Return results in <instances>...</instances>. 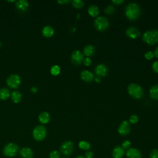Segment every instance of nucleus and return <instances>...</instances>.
<instances>
[{"label":"nucleus","mask_w":158,"mask_h":158,"mask_svg":"<svg viewBox=\"0 0 158 158\" xmlns=\"http://www.w3.org/2000/svg\"><path fill=\"white\" fill-rule=\"evenodd\" d=\"M54 30L53 28L49 25L45 26L42 30V33L44 36L46 37H51L54 35Z\"/></svg>","instance_id":"a211bd4d"},{"label":"nucleus","mask_w":158,"mask_h":158,"mask_svg":"<svg viewBox=\"0 0 158 158\" xmlns=\"http://www.w3.org/2000/svg\"><path fill=\"white\" fill-rule=\"evenodd\" d=\"M125 154L124 149L121 146H115L112 152L113 158H122Z\"/></svg>","instance_id":"ddd939ff"},{"label":"nucleus","mask_w":158,"mask_h":158,"mask_svg":"<svg viewBox=\"0 0 158 158\" xmlns=\"http://www.w3.org/2000/svg\"><path fill=\"white\" fill-rule=\"evenodd\" d=\"M20 154L23 158H31L33 156V152L30 148H23L20 151Z\"/></svg>","instance_id":"dca6fc26"},{"label":"nucleus","mask_w":158,"mask_h":158,"mask_svg":"<svg viewBox=\"0 0 158 158\" xmlns=\"http://www.w3.org/2000/svg\"><path fill=\"white\" fill-rule=\"evenodd\" d=\"M73 6H74L76 8H80L83 6L84 2L81 0H73L72 2Z\"/></svg>","instance_id":"bb28decb"},{"label":"nucleus","mask_w":158,"mask_h":158,"mask_svg":"<svg viewBox=\"0 0 158 158\" xmlns=\"http://www.w3.org/2000/svg\"><path fill=\"white\" fill-rule=\"evenodd\" d=\"M6 82L10 88H17L20 84V77L17 74H12L7 78Z\"/></svg>","instance_id":"6e6552de"},{"label":"nucleus","mask_w":158,"mask_h":158,"mask_svg":"<svg viewBox=\"0 0 158 158\" xmlns=\"http://www.w3.org/2000/svg\"><path fill=\"white\" fill-rule=\"evenodd\" d=\"M153 53H154V56H155L156 57H158V46L156 48Z\"/></svg>","instance_id":"58836bf2"},{"label":"nucleus","mask_w":158,"mask_h":158,"mask_svg":"<svg viewBox=\"0 0 158 158\" xmlns=\"http://www.w3.org/2000/svg\"><path fill=\"white\" fill-rule=\"evenodd\" d=\"M78 146L80 149H83V150H88L90 149V147H91V145L90 144L87 142V141H81L79 142V144H78Z\"/></svg>","instance_id":"393cba45"},{"label":"nucleus","mask_w":158,"mask_h":158,"mask_svg":"<svg viewBox=\"0 0 158 158\" xmlns=\"http://www.w3.org/2000/svg\"><path fill=\"white\" fill-rule=\"evenodd\" d=\"M123 2V0H113L112 2L115 4H120Z\"/></svg>","instance_id":"e433bc0d"},{"label":"nucleus","mask_w":158,"mask_h":158,"mask_svg":"<svg viewBox=\"0 0 158 158\" xmlns=\"http://www.w3.org/2000/svg\"><path fill=\"white\" fill-rule=\"evenodd\" d=\"M88 12L89 13V14L93 17H96L99 14V8L96 6V5H91L88 9Z\"/></svg>","instance_id":"4be33fe9"},{"label":"nucleus","mask_w":158,"mask_h":158,"mask_svg":"<svg viewBox=\"0 0 158 158\" xmlns=\"http://www.w3.org/2000/svg\"><path fill=\"white\" fill-rule=\"evenodd\" d=\"M149 96L154 99H158V85L152 86L149 90Z\"/></svg>","instance_id":"412c9836"},{"label":"nucleus","mask_w":158,"mask_h":158,"mask_svg":"<svg viewBox=\"0 0 158 158\" xmlns=\"http://www.w3.org/2000/svg\"><path fill=\"white\" fill-rule=\"evenodd\" d=\"M104 12L107 14H111L114 12V7L112 5H109L107 6L105 9H104Z\"/></svg>","instance_id":"c85d7f7f"},{"label":"nucleus","mask_w":158,"mask_h":158,"mask_svg":"<svg viewBox=\"0 0 158 158\" xmlns=\"http://www.w3.org/2000/svg\"><path fill=\"white\" fill-rule=\"evenodd\" d=\"M46 136V129L43 125L36 126L33 131V136L36 141L43 140Z\"/></svg>","instance_id":"20e7f679"},{"label":"nucleus","mask_w":158,"mask_h":158,"mask_svg":"<svg viewBox=\"0 0 158 158\" xmlns=\"http://www.w3.org/2000/svg\"><path fill=\"white\" fill-rule=\"evenodd\" d=\"M80 77L85 81H91L94 78L93 74L88 70H83L80 73Z\"/></svg>","instance_id":"2eb2a0df"},{"label":"nucleus","mask_w":158,"mask_h":158,"mask_svg":"<svg viewBox=\"0 0 158 158\" xmlns=\"http://www.w3.org/2000/svg\"><path fill=\"white\" fill-rule=\"evenodd\" d=\"M74 149V144L71 141H65L60 146V150L64 156H69Z\"/></svg>","instance_id":"0eeeda50"},{"label":"nucleus","mask_w":158,"mask_h":158,"mask_svg":"<svg viewBox=\"0 0 158 158\" xmlns=\"http://www.w3.org/2000/svg\"><path fill=\"white\" fill-rule=\"evenodd\" d=\"M128 91L133 98L136 99L141 98L143 94L142 88L136 83H130L128 86Z\"/></svg>","instance_id":"7ed1b4c3"},{"label":"nucleus","mask_w":158,"mask_h":158,"mask_svg":"<svg viewBox=\"0 0 158 158\" xmlns=\"http://www.w3.org/2000/svg\"><path fill=\"white\" fill-rule=\"evenodd\" d=\"M140 8L135 2H130L125 7V15L130 20H136L140 15Z\"/></svg>","instance_id":"f257e3e1"},{"label":"nucleus","mask_w":158,"mask_h":158,"mask_svg":"<svg viewBox=\"0 0 158 158\" xmlns=\"http://www.w3.org/2000/svg\"><path fill=\"white\" fill-rule=\"evenodd\" d=\"M0 46H1V43H0Z\"/></svg>","instance_id":"37998d69"},{"label":"nucleus","mask_w":158,"mask_h":158,"mask_svg":"<svg viewBox=\"0 0 158 158\" xmlns=\"http://www.w3.org/2000/svg\"><path fill=\"white\" fill-rule=\"evenodd\" d=\"M107 67L103 64H98L95 68V73L98 76H105L107 73Z\"/></svg>","instance_id":"4468645a"},{"label":"nucleus","mask_w":158,"mask_h":158,"mask_svg":"<svg viewBox=\"0 0 158 158\" xmlns=\"http://www.w3.org/2000/svg\"><path fill=\"white\" fill-rule=\"evenodd\" d=\"M128 158H141V153L139 149L131 148L127 149L126 152Z\"/></svg>","instance_id":"9b49d317"},{"label":"nucleus","mask_w":158,"mask_h":158,"mask_svg":"<svg viewBox=\"0 0 158 158\" xmlns=\"http://www.w3.org/2000/svg\"><path fill=\"white\" fill-rule=\"evenodd\" d=\"M93 153L90 151H86L85 154V158H93Z\"/></svg>","instance_id":"72a5a7b5"},{"label":"nucleus","mask_w":158,"mask_h":158,"mask_svg":"<svg viewBox=\"0 0 158 158\" xmlns=\"http://www.w3.org/2000/svg\"><path fill=\"white\" fill-rule=\"evenodd\" d=\"M11 99L15 103H18L22 99V94L17 91H13L11 93Z\"/></svg>","instance_id":"5701e85b"},{"label":"nucleus","mask_w":158,"mask_h":158,"mask_svg":"<svg viewBox=\"0 0 158 158\" xmlns=\"http://www.w3.org/2000/svg\"><path fill=\"white\" fill-rule=\"evenodd\" d=\"M16 7L20 10L25 11L28 7V3L25 0H19L16 2Z\"/></svg>","instance_id":"f3484780"},{"label":"nucleus","mask_w":158,"mask_h":158,"mask_svg":"<svg viewBox=\"0 0 158 158\" xmlns=\"http://www.w3.org/2000/svg\"><path fill=\"white\" fill-rule=\"evenodd\" d=\"M10 96V91L8 89L2 88L0 89V99L5 100Z\"/></svg>","instance_id":"b1692460"},{"label":"nucleus","mask_w":158,"mask_h":158,"mask_svg":"<svg viewBox=\"0 0 158 158\" xmlns=\"http://www.w3.org/2000/svg\"><path fill=\"white\" fill-rule=\"evenodd\" d=\"M94 52H95V48L93 45H91V44L86 46L83 49L84 54L86 55V56H93Z\"/></svg>","instance_id":"aec40b11"},{"label":"nucleus","mask_w":158,"mask_h":158,"mask_svg":"<svg viewBox=\"0 0 158 158\" xmlns=\"http://www.w3.org/2000/svg\"><path fill=\"white\" fill-rule=\"evenodd\" d=\"M142 39L144 41L149 44H153L158 41V30H151L146 31L143 35Z\"/></svg>","instance_id":"f03ea898"},{"label":"nucleus","mask_w":158,"mask_h":158,"mask_svg":"<svg viewBox=\"0 0 158 158\" xmlns=\"http://www.w3.org/2000/svg\"><path fill=\"white\" fill-rule=\"evenodd\" d=\"M131 145V143L130 141L128 140H125L122 144V147L124 149H128L130 147Z\"/></svg>","instance_id":"7c9ffc66"},{"label":"nucleus","mask_w":158,"mask_h":158,"mask_svg":"<svg viewBox=\"0 0 158 158\" xmlns=\"http://www.w3.org/2000/svg\"><path fill=\"white\" fill-rule=\"evenodd\" d=\"M60 154L59 151L56 150L52 151L49 153V158H60Z\"/></svg>","instance_id":"cd10ccee"},{"label":"nucleus","mask_w":158,"mask_h":158,"mask_svg":"<svg viewBox=\"0 0 158 158\" xmlns=\"http://www.w3.org/2000/svg\"><path fill=\"white\" fill-rule=\"evenodd\" d=\"M57 2L60 4H67L68 2H70V0H59V1H57Z\"/></svg>","instance_id":"4c0bfd02"},{"label":"nucleus","mask_w":158,"mask_h":158,"mask_svg":"<svg viewBox=\"0 0 158 158\" xmlns=\"http://www.w3.org/2000/svg\"><path fill=\"white\" fill-rule=\"evenodd\" d=\"M63 158H68V157H63Z\"/></svg>","instance_id":"79ce46f5"},{"label":"nucleus","mask_w":158,"mask_h":158,"mask_svg":"<svg viewBox=\"0 0 158 158\" xmlns=\"http://www.w3.org/2000/svg\"><path fill=\"white\" fill-rule=\"evenodd\" d=\"M60 67L57 65H54L51 68V73L52 75H57L60 73Z\"/></svg>","instance_id":"a878e982"},{"label":"nucleus","mask_w":158,"mask_h":158,"mask_svg":"<svg viewBox=\"0 0 158 158\" xmlns=\"http://www.w3.org/2000/svg\"><path fill=\"white\" fill-rule=\"evenodd\" d=\"M95 81H96V82L99 83V82L101 81V79H100V78H99V77H96V78H95Z\"/></svg>","instance_id":"ea45409f"},{"label":"nucleus","mask_w":158,"mask_h":158,"mask_svg":"<svg viewBox=\"0 0 158 158\" xmlns=\"http://www.w3.org/2000/svg\"><path fill=\"white\" fill-rule=\"evenodd\" d=\"M39 121L42 123H47L49 122L50 120V115L48 112H41L38 117Z\"/></svg>","instance_id":"6ab92c4d"},{"label":"nucleus","mask_w":158,"mask_h":158,"mask_svg":"<svg viewBox=\"0 0 158 158\" xmlns=\"http://www.w3.org/2000/svg\"><path fill=\"white\" fill-rule=\"evenodd\" d=\"M130 131V126L128 122L123 120L118 128V132L122 136H125L129 133Z\"/></svg>","instance_id":"9d476101"},{"label":"nucleus","mask_w":158,"mask_h":158,"mask_svg":"<svg viewBox=\"0 0 158 158\" xmlns=\"http://www.w3.org/2000/svg\"><path fill=\"white\" fill-rule=\"evenodd\" d=\"M83 62L85 65H89L91 64V60L89 57H86L83 59Z\"/></svg>","instance_id":"c9c22d12"},{"label":"nucleus","mask_w":158,"mask_h":158,"mask_svg":"<svg viewBox=\"0 0 158 158\" xmlns=\"http://www.w3.org/2000/svg\"><path fill=\"white\" fill-rule=\"evenodd\" d=\"M126 34L130 38L134 39L138 38L139 36L140 33L137 28L135 27H130L127 29Z\"/></svg>","instance_id":"f8f14e48"},{"label":"nucleus","mask_w":158,"mask_h":158,"mask_svg":"<svg viewBox=\"0 0 158 158\" xmlns=\"http://www.w3.org/2000/svg\"><path fill=\"white\" fill-rule=\"evenodd\" d=\"M153 56H154V53L151 51H148L144 54V57L148 60L151 59L153 57Z\"/></svg>","instance_id":"473e14b6"},{"label":"nucleus","mask_w":158,"mask_h":158,"mask_svg":"<svg viewBox=\"0 0 158 158\" xmlns=\"http://www.w3.org/2000/svg\"><path fill=\"white\" fill-rule=\"evenodd\" d=\"M75 158H85V157L81 156H77V157H75Z\"/></svg>","instance_id":"a19ab883"},{"label":"nucleus","mask_w":158,"mask_h":158,"mask_svg":"<svg viewBox=\"0 0 158 158\" xmlns=\"http://www.w3.org/2000/svg\"><path fill=\"white\" fill-rule=\"evenodd\" d=\"M19 150L18 146L13 143H10L6 144L3 149V153L7 157L15 156Z\"/></svg>","instance_id":"39448f33"},{"label":"nucleus","mask_w":158,"mask_h":158,"mask_svg":"<svg viewBox=\"0 0 158 158\" xmlns=\"http://www.w3.org/2000/svg\"><path fill=\"white\" fill-rule=\"evenodd\" d=\"M83 60V55L79 50L74 51L71 55V61L75 65H79Z\"/></svg>","instance_id":"1a4fd4ad"},{"label":"nucleus","mask_w":158,"mask_h":158,"mask_svg":"<svg viewBox=\"0 0 158 158\" xmlns=\"http://www.w3.org/2000/svg\"><path fill=\"white\" fill-rule=\"evenodd\" d=\"M94 25L95 28L99 31L106 30L109 26L108 20L103 16H99L94 20Z\"/></svg>","instance_id":"423d86ee"},{"label":"nucleus","mask_w":158,"mask_h":158,"mask_svg":"<svg viewBox=\"0 0 158 158\" xmlns=\"http://www.w3.org/2000/svg\"><path fill=\"white\" fill-rule=\"evenodd\" d=\"M149 158H158V149H154L151 151Z\"/></svg>","instance_id":"c756f323"},{"label":"nucleus","mask_w":158,"mask_h":158,"mask_svg":"<svg viewBox=\"0 0 158 158\" xmlns=\"http://www.w3.org/2000/svg\"><path fill=\"white\" fill-rule=\"evenodd\" d=\"M152 67L154 72L158 73V60H157L153 63Z\"/></svg>","instance_id":"f704fd0d"},{"label":"nucleus","mask_w":158,"mask_h":158,"mask_svg":"<svg viewBox=\"0 0 158 158\" xmlns=\"http://www.w3.org/2000/svg\"><path fill=\"white\" fill-rule=\"evenodd\" d=\"M129 120L131 123H135L138 121V117L136 115H131L129 118Z\"/></svg>","instance_id":"2f4dec72"}]
</instances>
